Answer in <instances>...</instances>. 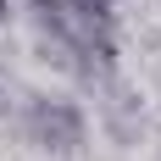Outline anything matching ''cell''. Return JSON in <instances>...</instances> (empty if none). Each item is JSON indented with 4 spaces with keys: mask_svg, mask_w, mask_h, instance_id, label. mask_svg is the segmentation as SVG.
<instances>
[{
    "mask_svg": "<svg viewBox=\"0 0 161 161\" xmlns=\"http://www.w3.org/2000/svg\"><path fill=\"white\" fill-rule=\"evenodd\" d=\"M0 22H6V0H0Z\"/></svg>",
    "mask_w": 161,
    "mask_h": 161,
    "instance_id": "obj_2",
    "label": "cell"
},
{
    "mask_svg": "<svg viewBox=\"0 0 161 161\" xmlns=\"http://www.w3.org/2000/svg\"><path fill=\"white\" fill-rule=\"evenodd\" d=\"M22 139L45 156H78L83 139H89V117L72 106V100H56V95H33L22 106Z\"/></svg>",
    "mask_w": 161,
    "mask_h": 161,
    "instance_id": "obj_1",
    "label": "cell"
}]
</instances>
